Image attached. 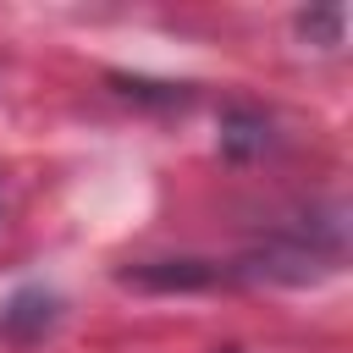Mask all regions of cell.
Masks as SVG:
<instances>
[{"mask_svg":"<svg viewBox=\"0 0 353 353\" xmlns=\"http://www.w3.org/2000/svg\"><path fill=\"white\" fill-rule=\"evenodd\" d=\"M270 116L265 110H254V105H226L221 110V154L226 160H254V154H265L270 149Z\"/></svg>","mask_w":353,"mask_h":353,"instance_id":"obj_4","label":"cell"},{"mask_svg":"<svg viewBox=\"0 0 353 353\" xmlns=\"http://www.w3.org/2000/svg\"><path fill=\"white\" fill-rule=\"evenodd\" d=\"M221 353H237V347H221Z\"/></svg>","mask_w":353,"mask_h":353,"instance_id":"obj_7","label":"cell"},{"mask_svg":"<svg viewBox=\"0 0 353 353\" xmlns=\"http://www.w3.org/2000/svg\"><path fill=\"white\" fill-rule=\"evenodd\" d=\"M61 320V298L50 287H17L0 303V342H39Z\"/></svg>","mask_w":353,"mask_h":353,"instance_id":"obj_3","label":"cell"},{"mask_svg":"<svg viewBox=\"0 0 353 353\" xmlns=\"http://www.w3.org/2000/svg\"><path fill=\"white\" fill-rule=\"evenodd\" d=\"M342 6H320V11H298V39H309L314 50H336L342 44Z\"/></svg>","mask_w":353,"mask_h":353,"instance_id":"obj_6","label":"cell"},{"mask_svg":"<svg viewBox=\"0 0 353 353\" xmlns=\"http://www.w3.org/2000/svg\"><path fill=\"white\" fill-rule=\"evenodd\" d=\"M110 88L121 99H138V105H160V110H182L193 99V83H154V77H110Z\"/></svg>","mask_w":353,"mask_h":353,"instance_id":"obj_5","label":"cell"},{"mask_svg":"<svg viewBox=\"0 0 353 353\" xmlns=\"http://www.w3.org/2000/svg\"><path fill=\"white\" fill-rule=\"evenodd\" d=\"M116 281L138 287V292H204L221 281V265H210V259H138V265H121Z\"/></svg>","mask_w":353,"mask_h":353,"instance_id":"obj_2","label":"cell"},{"mask_svg":"<svg viewBox=\"0 0 353 353\" xmlns=\"http://www.w3.org/2000/svg\"><path fill=\"white\" fill-rule=\"evenodd\" d=\"M342 254H347V215H342V204H331V210L298 215L292 226H281L259 248H248L243 276H265V281H281V287H309V281L331 276L342 265Z\"/></svg>","mask_w":353,"mask_h":353,"instance_id":"obj_1","label":"cell"}]
</instances>
